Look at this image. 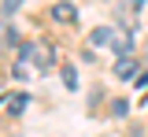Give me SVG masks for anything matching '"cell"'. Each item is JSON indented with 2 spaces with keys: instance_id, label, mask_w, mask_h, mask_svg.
I'll return each instance as SVG.
<instances>
[{
  "instance_id": "6da1fadb",
  "label": "cell",
  "mask_w": 148,
  "mask_h": 137,
  "mask_svg": "<svg viewBox=\"0 0 148 137\" xmlns=\"http://www.w3.org/2000/svg\"><path fill=\"white\" fill-rule=\"evenodd\" d=\"M111 48H115V56H130V48H133V34H130V30H115Z\"/></svg>"
},
{
  "instance_id": "7a4b0ae2",
  "label": "cell",
  "mask_w": 148,
  "mask_h": 137,
  "mask_svg": "<svg viewBox=\"0 0 148 137\" xmlns=\"http://www.w3.org/2000/svg\"><path fill=\"white\" fill-rule=\"evenodd\" d=\"M137 71H141V63H137L133 56H119L115 59V74H119V78H133Z\"/></svg>"
},
{
  "instance_id": "3957f363",
  "label": "cell",
  "mask_w": 148,
  "mask_h": 137,
  "mask_svg": "<svg viewBox=\"0 0 148 137\" xmlns=\"http://www.w3.org/2000/svg\"><path fill=\"white\" fill-rule=\"evenodd\" d=\"M15 26H11V22H8V19H4V22H0V52H8V48H15Z\"/></svg>"
},
{
  "instance_id": "277c9868",
  "label": "cell",
  "mask_w": 148,
  "mask_h": 137,
  "mask_svg": "<svg viewBox=\"0 0 148 137\" xmlns=\"http://www.w3.org/2000/svg\"><path fill=\"white\" fill-rule=\"evenodd\" d=\"M34 63H37V71H52V67H56L52 52H48V48H41V45L34 48Z\"/></svg>"
},
{
  "instance_id": "5b68a950",
  "label": "cell",
  "mask_w": 148,
  "mask_h": 137,
  "mask_svg": "<svg viewBox=\"0 0 148 137\" xmlns=\"http://www.w3.org/2000/svg\"><path fill=\"white\" fill-rule=\"evenodd\" d=\"M52 15H56L59 22H74V19H78V11H74V4H67V0H63V4H56V8H52Z\"/></svg>"
},
{
  "instance_id": "8992f818",
  "label": "cell",
  "mask_w": 148,
  "mask_h": 137,
  "mask_svg": "<svg viewBox=\"0 0 148 137\" xmlns=\"http://www.w3.org/2000/svg\"><path fill=\"white\" fill-rule=\"evenodd\" d=\"M111 37H115V30H111V26H100V30H92V45H96V48H100V45H111Z\"/></svg>"
},
{
  "instance_id": "52a82bcc",
  "label": "cell",
  "mask_w": 148,
  "mask_h": 137,
  "mask_svg": "<svg viewBox=\"0 0 148 137\" xmlns=\"http://www.w3.org/2000/svg\"><path fill=\"white\" fill-rule=\"evenodd\" d=\"M22 108H26V97H22V93H18V97H11V100H8V111H11V115H18Z\"/></svg>"
},
{
  "instance_id": "ba28073f",
  "label": "cell",
  "mask_w": 148,
  "mask_h": 137,
  "mask_svg": "<svg viewBox=\"0 0 148 137\" xmlns=\"http://www.w3.org/2000/svg\"><path fill=\"white\" fill-rule=\"evenodd\" d=\"M18 8H22V0H4V19H11Z\"/></svg>"
},
{
  "instance_id": "9c48e42d",
  "label": "cell",
  "mask_w": 148,
  "mask_h": 137,
  "mask_svg": "<svg viewBox=\"0 0 148 137\" xmlns=\"http://www.w3.org/2000/svg\"><path fill=\"white\" fill-rule=\"evenodd\" d=\"M63 82H67V89L78 85V74H74V67H63Z\"/></svg>"
},
{
  "instance_id": "30bf717a",
  "label": "cell",
  "mask_w": 148,
  "mask_h": 137,
  "mask_svg": "<svg viewBox=\"0 0 148 137\" xmlns=\"http://www.w3.org/2000/svg\"><path fill=\"white\" fill-rule=\"evenodd\" d=\"M111 111H115V115H126L130 104H126V100H115V104H111Z\"/></svg>"
},
{
  "instance_id": "8fae6325",
  "label": "cell",
  "mask_w": 148,
  "mask_h": 137,
  "mask_svg": "<svg viewBox=\"0 0 148 137\" xmlns=\"http://www.w3.org/2000/svg\"><path fill=\"white\" fill-rule=\"evenodd\" d=\"M137 85H141V89H148V71H145V74H137Z\"/></svg>"
},
{
  "instance_id": "7c38bea8",
  "label": "cell",
  "mask_w": 148,
  "mask_h": 137,
  "mask_svg": "<svg viewBox=\"0 0 148 137\" xmlns=\"http://www.w3.org/2000/svg\"><path fill=\"white\" fill-rule=\"evenodd\" d=\"M130 8H133V11H141V8H145V0H130Z\"/></svg>"
}]
</instances>
